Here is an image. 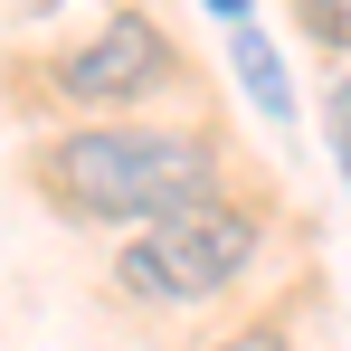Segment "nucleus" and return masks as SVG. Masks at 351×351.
<instances>
[{
	"instance_id": "nucleus-2",
	"label": "nucleus",
	"mask_w": 351,
	"mask_h": 351,
	"mask_svg": "<svg viewBox=\"0 0 351 351\" xmlns=\"http://www.w3.org/2000/svg\"><path fill=\"white\" fill-rule=\"evenodd\" d=\"M247 256H256V219L228 209V199H209V209H190V219H162V228H143L123 247L114 285L133 304H209V294H228L247 276Z\"/></svg>"
},
{
	"instance_id": "nucleus-3",
	"label": "nucleus",
	"mask_w": 351,
	"mask_h": 351,
	"mask_svg": "<svg viewBox=\"0 0 351 351\" xmlns=\"http://www.w3.org/2000/svg\"><path fill=\"white\" fill-rule=\"evenodd\" d=\"M171 38L143 19V10H114L76 58H58V95H76V105H95V114H123V105H143L152 86H171Z\"/></svg>"
},
{
	"instance_id": "nucleus-6",
	"label": "nucleus",
	"mask_w": 351,
	"mask_h": 351,
	"mask_svg": "<svg viewBox=\"0 0 351 351\" xmlns=\"http://www.w3.org/2000/svg\"><path fill=\"white\" fill-rule=\"evenodd\" d=\"M332 152H342V180H351V76L332 86Z\"/></svg>"
},
{
	"instance_id": "nucleus-7",
	"label": "nucleus",
	"mask_w": 351,
	"mask_h": 351,
	"mask_svg": "<svg viewBox=\"0 0 351 351\" xmlns=\"http://www.w3.org/2000/svg\"><path fill=\"white\" fill-rule=\"evenodd\" d=\"M219 351H294V342H285V332H276V323H256V332H228V342H219Z\"/></svg>"
},
{
	"instance_id": "nucleus-8",
	"label": "nucleus",
	"mask_w": 351,
	"mask_h": 351,
	"mask_svg": "<svg viewBox=\"0 0 351 351\" xmlns=\"http://www.w3.org/2000/svg\"><path fill=\"white\" fill-rule=\"evenodd\" d=\"M209 10H247V0H209Z\"/></svg>"
},
{
	"instance_id": "nucleus-4",
	"label": "nucleus",
	"mask_w": 351,
	"mask_h": 351,
	"mask_svg": "<svg viewBox=\"0 0 351 351\" xmlns=\"http://www.w3.org/2000/svg\"><path fill=\"white\" fill-rule=\"evenodd\" d=\"M237 86H247V95H256V105H266V114L285 123L294 114V86H285V58H276V48H266V38H256V29H237Z\"/></svg>"
},
{
	"instance_id": "nucleus-1",
	"label": "nucleus",
	"mask_w": 351,
	"mask_h": 351,
	"mask_svg": "<svg viewBox=\"0 0 351 351\" xmlns=\"http://www.w3.org/2000/svg\"><path fill=\"white\" fill-rule=\"evenodd\" d=\"M219 180V143L180 133V123H86L48 152V190L66 199V219H114V228H162L209 209Z\"/></svg>"
},
{
	"instance_id": "nucleus-5",
	"label": "nucleus",
	"mask_w": 351,
	"mask_h": 351,
	"mask_svg": "<svg viewBox=\"0 0 351 351\" xmlns=\"http://www.w3.org/2000/svg\"><path fill=\"white\" fill-rule=\"evenodd\" d=\"M294 10H304V29H313L332 58H351V0H294Z\"/></svg>"
}]
</instances>
